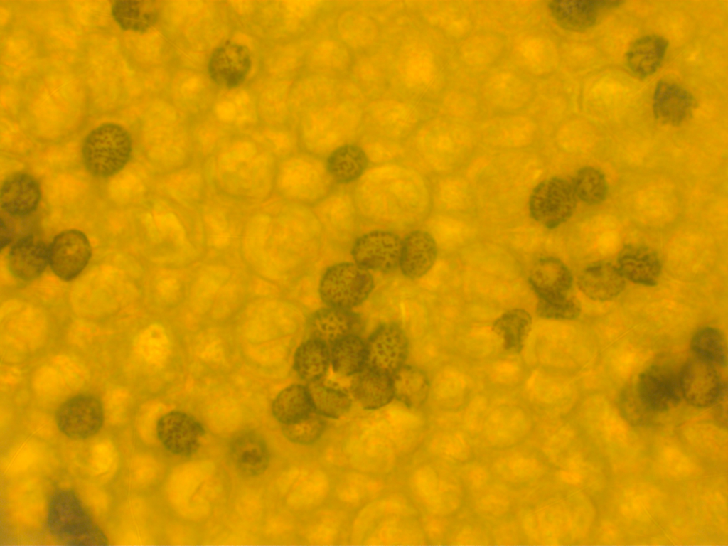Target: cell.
<instances>
[{"label":"cell","mask_w":728,"mask_h":546,"mask_svg":"<svg viewBox=\"0 0 728 546\" xmlns=\"http://www.w3.org/2000/svg\"><path fill=\"white\" fill-rule=\"evenodd\" d=\"M132 150V143L128 132L119 124L105 123L87 134L82 144V156L90 174L108 178L125 166Z\"/></svg>","instance_id":"obj_1"},{"label":"cell","mask_w":728,"mask_h":546,"mask_svg":"<svg viewBox=\"0 0 728 546\" xmlns=\"http://www.w3.org/2000/svg\"><path fill=\"white\" fill-rule=\"evenodd\" d=\"M374 287L370 271L355 262H343L330 266L324 272L318 293L326 306L353 309L366 301Z\"/></svg>","instance_id":"obj_2"},{"label":"cell","mask_w":728,"mask_h":546,"mask_svg":"<svg viewBox=\"0 0 728 546\" xmlns=\"http://www.w3.org/2000/svg\"><path fill=\"white\" fill-rule=\"evenodd\" d=\"M577 198L571 183L552 177L541 181L532 190L529 199L531 218L548 229L558 227L574 213Z\"/></svg>","instance_id":"obj_3"},{"label":"cell","mask_w":728,"mask_h":546,"mask_svg":"<svg viewBox=\"0 0 728 546\" xmlns=\"http://www.w3.org/2000/svg\"><path fill=\"white\" fill-rule=\"evenodd\" d=\"M104 412L100 401L95 396L80 394L65 401L55 412L59 431L68 438L88 439L102 428Z\"/></svg>","instance_id":"obj_4"},{"label":"cell","mask_w":728,"mask_h":546,"mask_svg":"<svg viewBox=\"0 0 728 546\" xmlns=\"http://www.w3.org/2000/svg\"><path fill=\"white\" fill-rule=\"evenodd\" d=\"M49 266L61 280L77 278L87 267L92 247L87 235L76 229L58 233L48 246Z\"/></svg>","instance_id":"obj_5"},{"label":"cell","mask_w":728,"mask_h":546,"mask_svg":"<svg viewBox=\"0 0 728 546\" xmlns=\"http://www.w3.org/2000/svg\"><path fill=\"white\" fill-rule=\"evenodd\" d=\"M366 344L368 366L392 375L406 364L409 340L397 323L385 322L378 326L370 334Z\"/></svg>","instance_id":"obj_6"},{"label":"cell","mask_w":728,"mask_h":546,"mask_svg":"<svg viewBox=\"0 0 728 546\" xmlns=\"http://www.w3.org/2000/svg\"><path fill=\"white\" fill-rule=\"evenodd\" d=\"M402 240L395 233L374 230L363 234L354 242V262L369 271L387 273L399 267Z\"/></svg>","instance_id":"obj_7"},{"label":"cell","mask_w":728,"mask_h":546,"mask_svg":"<svg viewBox=\"0 0 728 546\" xmlns=\"http://www.w3.org/2000/svg\"><path fill=\"white\" fill-rule=\"evenodd\" d=\"M157 437L164 449L178 456H190L198 451L205 436L202 424L191 415L171 411L156 424Z\"/></svg>","instance_id":"obj_8"},{"label":"cell","mask_w":728,"mask_h":546,"mask_svg":"<svg viewBox=\"0 0 728 546\" xmlns=\"http://www.w3.org/2000/svg\"><path fill=\"white\" fill-rule=\"evenodd\" d=\"M623 3L620 1H552L549 9L561 27L581 32L594 27Z\"/></svg>","instance_id":"obj_9"},{"label":"cell","mask_w":728,"mask_h":546,"mask_svg":"<svg viewBox=\"0 0 728 546\" xmlns=\"http://www.w3.org/2000/svg\"><path fill=\"white\" fill-rule=\"evenodd\" d=\"M651 103L655 119L662 124L672 126L687 121L697 106L690 91L668 80H660L655 85Z\"/></svg>","instance_id":"obj_10"},{"label":"cell","mask_w":728,"mask_h":546,"mask_svg":"<svg viewBox=\"0 0 728 546\" xmlns=\"http://www.w3.org/2000/svg\"><path fill=\"white\" fill-rule=\"evenodd\" d=\"M251 62L247 47L228 42L213 52L208 63V73L218 85L233 88L245 80L251 68Z\"/></svg>","instance_id":"obj_11"},{"label":"cell","mask_w":728,"mask_h":546,"mask_svg":"<svg viewBox=\"0 0 728 546\" xmlns=\"http://www.w3.org/2000/svg\"><path fill=\"white\" fill-rule=\"evenodd\" d=\"M363 321L353 309L326 306L309 317L307 329L309 337L321 339L330 345L337 339L350 334H360Z\"/></svg>","instance_id":"obj_12"},{"label":"cell","mask_w":728,"mask_h":546,"mask_svg":"<svg viewBox=\"0 0 728 546\" xmlns=\"http://www.w3.org/2000/svg\"><path fill=\"white\" fill-rule=\"evenodd\" d=\"M528 282L537 299H557L572 294V273L564 262L553 257L537 260L532 267Z\"/></svg>","instance_id":"obj_13"},{"label":"cell","mask_w":728,"mask_h":546,"mask_svg":"<svg viewBox=\"0 0 728 546\" xmlns=\"http://www.w3.org/2000/svg\"><path fill=\"white\" fill-rule=\"evenodd\" d=\"M350 389L353 399L366 410L382 408L395 398L392 375L368 365L353 376Z\"/></svg>","instance_id":"obj_14"},{"label":"cell","mask_w":728,"mask_h":546,"mask_svg":"<svg viewBox=\"0 0 728 546\" xmlns=\"http://www.w3.org/2000/svg\"><path fill=\"white\" fill-rule=\"evenodd\" d=\"M577 286L582 293L595 301H607L617 297L626 287V279L618 267L610 262L590 264L579 274Z\"/></svg>","instance_id":"obj_15"},{"label":"cell","mask_w":728,"mask_h":546,"mask_svg":"<svg viewBox=\"0 0 728 546\" xmlns=\"http://www.w3.org/2000/svg\"><path fill=\"white\" fill-rule=\"evenodd\" d=\"M437 257V246L432 235L424 230L410 232L402 240L399 268L410 279H417L427 274Z\"/></svg>","instance_id":"obj_16"},{"label":"cell","mask_w":728,"mask_h":546,"mask_svg":"<svg viewBox=\"0 0 728 546\" xmlns=\"http://www.w3.org/2000/svg\"><path fill=\"white\" fill-rule=\"evenodd\" d=\"M718 368L694 358L685 362L678 371L682 394L696 403L705 404L722 387Z\"/></svg>","instance_id":"obj_17"},{"label":"cell","mask_w":728,"mask_h":546,"mask_svg":"<svg viewBox=\"0 0 728 546\" xmlns=\"http://www.w3.org/2000/svg\"><path fill=\"white\" fill-rule=\"evenodd\" d=\"M641 399L654 408H665L675 403L681 392L678 372L663 365L646 369L638 378Z\"/></svg>","instance_id":"obj_18"},{"label":"cell","mask_w":728,"mask_h":546,"mask_svg":"<svg viewBox=\"0 0 728 546\" xmlns=\"http://www.w3.org/2000/svg\"><path fill=\"white\" fill-rule=\"evenodd\" d=\"M625 279L640 285L654 286L661 274L657 253L641 245H626L619 252L617 266Z\"/></svg>","instance_id":"obj_19"},{"label":"cell","mask_w":728,"mask_h":546,"mask_svg":"<svg viewBox=\"0 0 728 546\" xmlns=\"http://www.w3.org/2000/svg\"><path fill=\"white\" fill-rule=\"evenodd\" d=\"M41 198V188L34 178L24 173L14 174L1 186V211L13 215H33L39 205Z\"/></svg>","instance_id":"obj_20"},{"label":"cell","mask_w":728,"mask_h":546,"mask_svg":"<svg viewBox=\"0 0 728 546\" xmlns=\"http://www.w3.org/2000/svg\"><path fill=\"white\" fill-rule=\"evenodd\" d=\"M668 47V40L661 36H641L629 46L626 54V65L637 77H649L661 67Z\"/></svg>","instance_id":"obj_21"},{"label":"cell","mask_w":728,"mask_h":546,"mask_svg":"<svg viewBox=\"0 0 728 546\" xmlns=\"http://www.w3.org/2000/svg\"><path fill=\"white\" fill-rule=\"evenodd\" d=\"M230 456L236 469L247 477L261 475L269 464V453L264 439L252 432H243L232 439Z\"/></svg>","instance_id":"obj_22"},{"label":"cell","mask_w":728,"mask_h":546,"mask_svg":"<svg viewBox=\"0 0 728 546\" xmlns=\"http://www.w3.org/2000/svg\"><path fill=\"white\" fill-rule=\"evenodd\" d=\"M7 261L16 278L23 281L35 279L49 266L48 247L34 240L15 244L10 247Z\"/></svg>","instance_id":"obj_23"},{"label":"cell","mask_w":728,"mask_h":546,"mask_svg":"<svg viewBox=\"0 0 728 546\" xmlns=\"http://www.w3.org/2000/svg\"><path fill=\"white\" fill-rule=\"evenodd\" d=\"M331 367L338 375L353 376L368 363L366 341L360 334L341 337L329 345Z\"/></svg>","instance_id":"obj_24"},{"label":"cell","mask_w":728,"mask_h":546,"mask_svg":"<svg viewBox=\"0 0 728 546\" xmlns=\"http://www.w3.org/2000/svg\"><path fill=\"white\" fill-rule=\"evenodd\" d=\"M330 367L329 345L321 339L309 337L295 350L294 370L307 383L323 379Z\"/></svg>","instance_id":"obj_25"},{"label":"cell","mask_w":728,"mask_h":546,"mask_svg":"<svg viewBox=\"0 0 728 546\" xmlns=\"http://www.w3.org/2000/svg\"><path fill=\"white\" fill-rule=\"evenodd\" d=\"M272 413L282 425L300 422L315 413L306 385H291L274 398L272 404Z\"/></svg>","instance_id":"obj_26"},{"label":"cell","mask_w":728,"mask_h":546,"mask_svg":"<svg viewBox=\"0 0 728 546\" xmlns=\"http://www.w3.org/2000/svg\"><path fill=\"white\" fill-rule=\"evenodd\" d=\"M532 318L523 309H510L492 323V331L501 339L503 347L510 353H520L531 331Z\"/></svg>","instance_id":"obj_27"},{"label":"cell","mask_w":728,"mask_h":546,"mask_svg":"<svg viewBox=\"0 0 728 546\" xmlns=\"http://www.w3.org/2000/svg\"><path fill=\"white\" fill-rule=\"evenodd\" d=\"M395 398L409 408L422 405L429 392V381L421 368L405 364L392 375Z\"/></svg>","instance_id":"obj_28"},{"label":"cell","mask_w":728,"mask_h":546,"mask_svg":"<svg viewBox=\"0 0 728 546\" xmlns=\"http://www.w3.org/2000/svg\"><path fill=\"white\" fill-rule=\"evenodd\" d=\"M368 164V157L360 146L346 144L338 147L329 155L326 168L336 183L346 184L359 178Z\"/></svg>","instance_id":"obj_29"},{"label":"cell","mask_w":728,"mask_h":546,"mask_svg":"<svg viewBox=\"0 0 728 546\" xmlns=\"http://www.w3.org/2000/svg\"><path fill=\"white\" fill-rule=\"evenodd\" d=\"M306 386L314 411L320 416L339 419L350 410L351 397L342 388L328 383L323 379L307 383Z\"/></svg>","instance_id":"obj_30"},{"label":"cell","mask_w":728,"mask_h":546,"mask_svg":"<svg viewBox=\"0 0 728 546\" xmlns=\"http://www.w3.org/2000/svg\"><path fill=\"white\" fill-rule=\"evenodd\" d=\"M112 13L122 29L144 32L156 22L159 9L152 1H117Z\"/></svg>","instance_id":"obj_31"},{"label":"cell","mask_w":728,"mask_h":546,"mask_svg":"<svg viewBox=\"0 0 728 546\" xmlns=\"http://www.w3.org/2000/svg\"><path fill=\"white\" fill-rule=\"evenodd\" d=\"M692 357L718 368L727 366V348L725 338L719 329L705 326L699 328L690 341Z\"/></svg>","instance_id":"obj_32"},{"label":"cell","mask_w":728,"mask_h":546,"mask_svg":"<svg viewBox=\"0 0 728 546\" xmlns=\"http://www.w3.org/2000/svg\"><path fill=\"white\" fill-rule=\"evenodd\" d=\"M572 186L577 198L590 205L602 203L608 194L604 175L592 166L580 168L575 174Z\"/></svg>","instance_id":"obj_33"},{"label":"cell","mask_w":728,"mask_h":546,"mask_svg":"<svg viewBox=\"0 0 728 546\" xmlns=\"http://www.w3.org/2000/svg\"><path fill=\"white\" fill-rule=\"evenodd\" d=\"M1 248L33 240L36 231V220L33 214L26 216L13 215L1 211Z\"/></svg>","instance_id":"obj_34"},{"label":"cell","mask_w":728,"mask_h":546,"mask_svg":"<svg viewBox=\"0 0 728 546\" xmlns=\"http://www.w3.org/2000/svg\"><path fill=\"white\" fill-rule=\"evenodd\" d=\"M581 304L572 294L566 296L552 299H537L536 314L545 319L572 320L581 313Z\"/></svg>","instance_id":"obj_35"},{"label":"cell","mask_w":728,"mask_h":546,"mask_svg":"<svg viewBox=\"0 0 728 546\" xmlns=\"http://www.w3.org/2000/svg\"><path fill=\"white\" fill-rule=\"evenodd\" d=\"M326 424L321 416L314 413L309 418L293 424L282 425L283 435L289 441L309 445L315 443L323 434Z\"/></svg>","instance_id":"obj_36"}]
</instances>
